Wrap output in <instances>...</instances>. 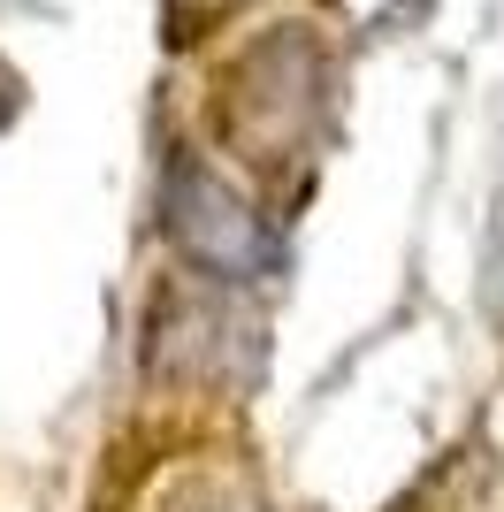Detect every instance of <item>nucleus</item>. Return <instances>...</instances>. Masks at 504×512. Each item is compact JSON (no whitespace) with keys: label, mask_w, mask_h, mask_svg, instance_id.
<instances>
[{"label":"nucleus","mask_w":504,"mask_h":512,"mask_svg":"<svg viewBox=\"0 0 504 512\" xmlns=\"http://www.w3.org/2000/svg\"><path fill=\"white\" fill-rule=\"evenodd\" d=\"M168 237L191 260H207L214 276H275V237L260 230V214L199 169L168 176Z\"/></svg>","instance_id":"obj_1"}]
</instances>
